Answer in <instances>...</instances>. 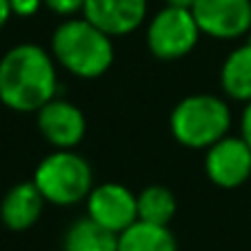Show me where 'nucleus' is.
<instances>
[{
	"mask_svg": "<svg viewBox=\"0 0 251 251\" xmlns=\"http://www.w3.org/2000/svg\"><path fill=\"white\" fill-rule=\"evenodd\" d=\"M58 62L40 45L23 43L0 58V102L18 114H36L56 98Z\"/></svg>",
	"mask_w": 251,
	"mask_h": 251,
	"instance_id": "nucleus-1",
	"label": "nucleus"
},
{
	"mask_svg": "<svg viewBox=\"0 0 251 251\" xmlns=\"http://www.w3.org/2000/svg\"><path fill=\"white\" fill-rule=\"evenodd\" d=\"M49 51L58 67L82 80L104 76L114 65V40L80 16L62 20L51 33Z\"/></svg>",
	"mask_w": 251,
	"mask_h": 251,
	"instance_id": "nucleus-2",
	"label": "nucleus"
},
{
	"mask_svg": "<svg viewBox=\"0 0 251 251\" xmlns=\"http://www.w3.org/2000/svg\"><path fill=\"white\" fill-rule=\"evenodd\" d=\"M231 127L227 100L213 94H191L171 109L169 131L187 149H209L225 138Z\"/></svg>",
	"mask_w": 251,
	"mask_h": 251,
	"instance_id": "nucleus-3",
	"label": "nucleus"
},
{
	"mask_svg": "<svg viewBox=\"0 0 251 251\" xmlns=\"http://www.w3.org/2000/svg\"><path fill=\"white\" fill-rule=\"evenodd\" d=\"M33 185L56 207H71L87 200L94 189L91 165L74 149H53L33 171Z\"/></svg>",
	"mask_w": 251,
	"mask_h": 251,
	"instance_id": "nucleus-4",
	"label": "nucleus"
},
{
	"mask_svg": "<svg viewBox=\"0 0 251 251\" xmlns=\"http://www.w3.org/2000/svg\"><path fill=\"white\" fill-rule=\"evenodd\" d=\"M200 31L191 9L165 5L147 23V47L158 60H180L189 56L198 45Z\"/></svg>",
	"mask_w": 251,
	"mask_h": 251,
	"instance_id": "nucleus-5",
	"label": "nucleus"
},
{
	"mask_svg": "<svg viewBox=\"0 0 251 251\" xmlns=\"http://www.w3.org/2000/svg\"><path fill=\"white\" fill-rule=\"evenodd\" d=\"M204 174L220 189H238L251 178V147L242 136H225L204 149Z\"/></svg>",
	"mask_w": 251,
	"mask_h": 251,
	"instance_id": "nucleus-6",
	"label": "nucleus"
},
{
	"mask_svg": "<svg viewBox=\"0 0 251 251\" xmlns=\"http://www.w3.org/2000/svg\"><path fill=\"white\" fill-rule=\"evenodd\" d=\"M191 14L209 38L238 40L251 31V0H196Z\"/></svg>",
	"mask_w": 251,
	"mask_h": 251,
	"instance_id": "nucleus-7",
	"label": "nucleus"
},
{
	"mask_svg": "<svg viewBox=\"0 0 251 251\" xmlns=\"http://www.w3.org/2000/svg\"><path fill=\"white\" fill-rule=\"evenodd\" d=\"M85 202L87 216L114 233H123L138 220V194L120 182L94 185Z\"/></svg>",
	"mask_w": 251,
	"mask_h": 251,
	"instance_id": "nucleus-8",
	"label": "nucleus"
},
{
	"mask_svg": "<svg viewBox=\"0 0 251 251\" xmlns=\"http://www.w3.org/2000/svg\"><path fill=\"white\" fill-rule=\"evenodd\" d=\"M43 138L53 149H76L87 133V118L80 107L69 100L51 98L36 111Z\"/></svg>",
	"mask_w": 251,
	"mask_h": 251,
	"instance_id": "nucleus-9",
	"label": "nucleus"
},
{
	"mask_svg": "<svg viewBox=\"0 0 251 251\" xmlns=\"http://www.w3.org/2000/svg\"><path fill=\"white\" fill-rule=\"evenodd\" d=\"M82 16L111 38L129 36L147 20V0H87Z\"/></svg>",
	"mask_w": 251,
	"mask_h": 251,
	"instance_id": "nucleus-10",
	"label": "nucleus"
},
{
	"mask_svg": "<svg viewBox=\"0 0 251 251\" xmlns=\"http://www.w3.org/2000/svg\"><path fill=\"white\" fill-rule=\"evenodd\" d=\"M47 200L38 191V187L29 182H18L5 194L0 202V220L11 231H27L40 220Z\"/></svg>",
	"mask_w": 251,
	"mask_h": 251,
	"instance_id": "nucleus-11",
	"label": "nucleus"
},
{
	"mask_svg": "<svg viewBox=\"0 0 251 251\" xmlns=\"http://www.w3.org/2000/svg\"><path fill=\"white\" fill-rule=\"evenodd\" d=\"M220 89L236 102L251 100V36L229 51L220 67Z\"/></svg>",
	"mask_w": 251,
	"mask_h": 251,
	"instance_id": "nucleus-12",
	"label": "nucleus"
},
{
	"mask_svg": "<svg viewBox=\"0 0 251 251\" xmlns=\"http://www.w3.org/2000/svg\"><path fill=\"white\" fill-rule=\"evenodd\" d=\"M118 251H178V240L169 225L136 220L118 233Z\"/></svg>",
	"mask_w": 251,
	"mask_h": 251,
	"instance_id": "nucleus-13",
	"label": "nucleus"
},
{
	"mask_svg": "<svg viewBox=\"0 0 251 251\" xmlns=\"http://www.w3.org/2000/svg\"><path fill=\"white\" fill-rule=\"evenodd\" d=\"M62 251H118V233L85 216L65 231Z\"/></svg>",
	"mask_w": 251,
	"mask_h": 251,
	"instance_id": "nucleus-14",
	"label": "nucleus"
},
{
	"mask_svg": "<svg viewBox=\"0 0 251 251\" xmlns=\"http://www.w3.org/2000/svg\"><path fill=\"white\" fill-rule=\"evenodd\" d=\"M176 196L165 185H149L138 194V220L169 225L176 216Z\"/></svg>",
	"mask_w": 251,
	"mask_h": 251,
	"instance_id": "nucleus-15",
	"label": "nucleus"
},
{
	"mask_svg": "<svg viewBox=\"0 0 251 251\" xmlns=\"http://www.w3.org/2000/svg\"><path fill=\"white\" fill-rule=\"evenodd\" d=\"M43 2L53 14L62 16V18H71L76 14H82V7H85L87 0H43Z\"/></svg>",
	"mask_w": 251,
	"mask_h": 251,
	"instance_id": "nucleus-16",
	"label": "nucleus"
},
{
	"mask_svg": "<svg viewBox=\"0 0 251 251\" xmlns=\"http://www.w3.org/2000/svg\"><path fill=\"white\" fill-rule=\"evenodd\" d=\"M11 2V14L18 18H31L45 7L43 0H9Z\"/></svg>",
	"mask_w": 251,
	"mask_h": 251,
	"instance_id": "nucleus-17",
	"label": "nucleus"
},
{
	"mask_svg": "<svg viewBox=\"0 0 251 251\" xmlns=\"http://www.w3.org/2000/svg\"><path fill=\"white\" fill-rule=\"evenodd\" d=\"M240 136L247 140V145L251 147V100L245 102V109L240 114Z\"/></svg>",
	"mask_w": 251,
	"mask_h": 251,
	"instance_id": "nucleus-18",
	"label": "nucleus"
},
{
	"mask_svg": "<svg viewBox=\"0 0 251 251\" xmlns=\"http://www.w3.org/2000/svg\"><path fill=\"white\" fill-rule=\"evenodd\" d=\"M11 16H14L11 14V2L9 0H0V29L9 23Z\"/></svg>",
	"mask_w": 251,
	"mask_h": 251,
	"instance_id": "nucleus-19",
	"label": "nucleus"
},
{
	"mask_svg": "<svg viewBox=\"0 0 251 251\" xmlns=\"http://www.w3.org/2000/svg\"><path fill=\"white\" fill-rule=\"evenodd\" d=\"M167 5L182 7V9H191V7L196 5V0H167Z\"/></svg>",
	"mask_w": 251,
	"mask_h": 251,
	"instance_id": "nucleus-20",
	"label": "nucleus"
}]
</instances>
